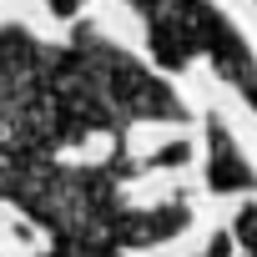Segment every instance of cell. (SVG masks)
Returning a JSON list of instances; mask_svg holds the SVG:
<instances>
[{
	"label": "cell",
	"mask_w": 257,
	"mask_h": 257,
	"mask_svg": "<svg viewBox=\"0 0 257 257\" xmlns=\"http://www.w3.org/2000/svg\"><path fill=\"white\" fill-rule=\"evenodd\" d=\"M207 147H212V167H207V187L212 192H222V197H232V192H252L257 187V172L247 167V157H242V147L232 142V132L222 126V116H207Z\"/></svg>",
	"instance_id": "obj_1"
},
{
	"label": "cell",
	"mask_w": 257,
	"mask_h": 257,
	"mask_svg": "<svg viewBox=\"0 0 257 257\" xmlns=\"http://www.w3.org/2000/svg\"><path fill=\"white\" fill-rule=\"evenodd\" d=\"M237 247H242L247 257H257V207H247V212L237 217Z\"/></svg>",
	"instance_id": "obj_2"
},
{
	"label": "cell",
	"mask_w": 257,
	"mask_h": 257,
	"mask_svg": "<svg viewBox=\"0 0 257 257\" xmlns=\"http://www.w3.org/2000/svg\"><path fill=\"white\" fill-rule=\"evenodd\" d=\"M202 257H247V252H237V247H232V237L222 232V237H212V247H207Z\"/></svg>",
	"instance_id": "obj_3"
}]
</instances>
